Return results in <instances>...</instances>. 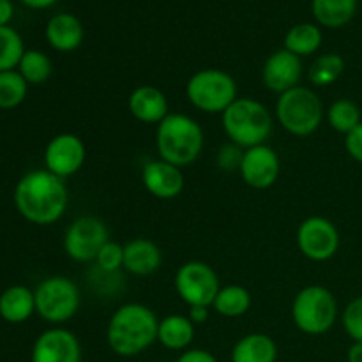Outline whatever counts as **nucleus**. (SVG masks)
Returning <instances> with one entry per match:
<instances>
[{
	"mask_svg": "<svg viewBox=\"0 0 362 362\" xmlns=\"http://www.w3.org/2000/svg\"><path fill=\"white\" fill-rule=\"evenodd\" d=\"M14 207L18 214L32 225H53L69 205V189L64 179L46 168L32 170L18 180L14 187Z\"/></svg>",
	"mask_w": 362,
	"mask_h": 362,
	"instance_id": "f257e3e1",
	"label": "nucleus"
},
{
	"mask_svg": "<svg viewBox=\"0 0 362 362\" xmlns=\"http://www.w3.org/2000/svg\"><path fill=\"white\" fill-rule=\"evenodd\" d=\"M158 317L148 306L122 304L106 325V343L115 356L136 357L158 341Z\"/></svg>",
	"mask_w": 362,
	"mask_h": 362,
	"instance_id": "f03ea898",
	"label": "nucleus"
},
{
	"mask_svg": "<svg viewBox=\"0 0 362 362\" xmlns=\"http://www.w3.org/2000/svg\"><path fill=\"white\" fill-rule=\"evenodd\" d=\"M205 136L200 124L184 113H170L156 129L159 159L179 168L191 165L204 151Z\"/></svg>",
	"mask_w": 362,
	"mask_h": 362,
	"instance_id": "7ed1b4c3",
	"label": "nucleus"
},
{
	"mask_svg": "<svg viewBox=\"0 0 362 362\" xmlns=\"http://www.w3.org/2000/svg\"><path fill=\"white\" fill-rule=\"evenodd\" d=\"M223 131L240 148L257 147L272 133V115L264 103L253 98H237L221 113Z\"/></svg>",
	"mask_w": 362,
	"mask_h": 362,
	"instance_id": "20e7f679",
	"label": "nucleus"
},
{
	"mask_svg": "<svg viewBox=\"0 0 362 362\" xmlns=\"http://www.w3.org/2000/svg\"><path fill=\"white\" fill-rule=\"evenodd\" d=\"M325 110L322 99L310 87L292 88L276 101V119L286 133L293 136H310L320 129Z\"/></svg>",
	"mask_w": 362,
	"mask_h": 362,
	"instance_id": "39448f33",
	"label": "nucleus"
},
{
	"mask_svg": "<svg viewBox=\"0 0 362 362\" xmlns=\"http://www.w3.org/2000/svg\"><path fill=\"white\" fill-rule=\"evenodd\" d=\"M292 320L308 336L329 332L338 320V300L334 293L322 285L304 286L293 297Z\"/></svg>",
	"mask_w": 362,
	"mask_h": 362,
	"instance_id": "423d86ee",
	"label": "nucleus"
},
{
	"mask_svg": "<svg viewBox=\"0 0 362 362\" xmlns=\"http://www.w3.org/2000/svg\"><path fill=\"white\" fill-rule=\"evenodd\" d=\"M187 101L204 113H223L237 98V81L218 67L200 69L186 83Z\"/></svg>",
	"mask_w": 362,
	"mask_h": 362,
	"instance_id": "0eeeda50",
	"label": "nucleus"
},
{
	"mask_svg": "<svg viewBox=\"0 0 362 362\" xmlns=\"http://www.w3.org/2000/svg\"><path fill=\"white\" fill-rule=\"evenodd\" d=\"M35 313L49 324H64L78 313L80 288L66 276H49L34 290Z\"/></svg>",
	"mask_w": 362,
	"mask_h": 362,
	"instance_id": "6e6552de",
	"label": "nucleus"
},
{
	"mask_svg": "<svg viewBox=\"0 0 362 362\" xmlns=\"http://www.w3.org/2000/svg\"><path fill=\"white\" fill-rule=\"evenodd\" d=\"M175 285L177 296L187 306H209L212 308L219 288V278L214 269L205 262L191 260L180 265L175 272Z\"/></svg>",
	"mask_w": 362,
	"mask_h": 362,
	"instance_id": "1a4fd4ad",
	"label": "nucleus"
},
{
	"mask_svg": "<svg viewBox=\"0 0 362 362\" xmlns=\"http://www.w3.org/2000/svg\"><path fill=\"white\" fill-rule=\"evenodd\" d=\"M110 240L108 226L95 216H81L67 226L64 233V251L67 257L80 264L95 262V257Z\"/></svg>",
	"mask_w": 362,
	"mask_h": 362,
	"instance_id": "9d476101",
	"label": "nucleus"
},
{
	"mask_svg": "<svg viewBox=\"0 0 362 362\" xmlns=\"http://www.w3.org/2000/svg\"><path fill=\"white\" fill-rule=\"evenodd\" d=\"M297 247L311 262H327L339 250V232L332 221L322 216H310L296 233Z\"/></svg>",
	"mask_w": 362,
	"mask_h": 362,
	"instance_id": "9b49d317",
	"label": "nucleus"
},
{
	"mask_svg": "<svg viewBox=\"0 0 362 362\" xmlns=\"http://www.w3.org/2000/svg\"><path fill=\"white\" fill-rule=\"evenodd\" d=\"M87 148L78 134L60 133L48 141L45 148V168L60 179L73 177L85 165Z\"/></svg>",
	"mask_w": 362,
	"mask_h": 362,
	"instance_id": "f8f14e48",
	"label": "nucleus"
},
{
	"mask_svg": "<svg viewBox=\"0 0 362 362\" xmlns=\"http://www.w3.org/2000/svg\"><path fill=\"white\" fill-rule=\"evenodd\" d=\"M246 186L253 189H269L276 184L281 173V159L278 152L267 144L250 147L244 151L239 168Z\"/></svg>",
	"mask_w": 362,
	"mask_h": 362,
	"instance_id": "ddd939ff",
	"label": "nucleus"
},
{
	"mask_svg": "<svg viewBox=\"0 0 362 362\" xmlns=\"http://www.w3.org/2000/svg\"><path fill=\"white\" fill-rule=\"evenodd\" d=\"M32 362H81L80 339L64 327L48 329L32 346Z\"/></svg>",
	"mask_w": 362,
	"mask_h": 362,
	"instance_id": "4468645a",
	"label": "nucleus"
},
{
	"mask_svg": "<svg viewBox=\"0 0 362 362\" xmlns=\"http://www.w3.org/2000/svg\"><path fill=\"white\" fill-rule=\"evenodd\" d=\"M303 76V59L281 48L272 53L262 69V81L274 94L281 95L299 87Z\"/></svg>",
	"mask_w": 362,
	"mask_h": 362,
	"instance_id": "2eb2a0df",
	"label": "nucleus"
},
{
	"mask_svg": "<svg viewBox=\"0 0 362 362\" xmlns=\"http://www.w3.org/2000/svg\"><path fill=\"white\" fill-rule=\"evenodd\" d=\"M141 182L154 198L173 200L184 189V173L179 166L154 159L141 168Z\"/></svg>",
	"mask_w": 362,
	"mask_h": 362,
	"instance_id": "dca6fc26",
	"label": "nucleus"
},
{
	"mask_svg": "<svg viewBox=\"0 0 362 362\" xmlns=\"http://www.w3.org/2000/svg\"><path fill=\"white\" fill-rule=\"evenodd\" d=\"M131 115L144 124H159L170 115L168 98L154 85H140L127 99Z\"/></svg>",
	"mask_w": 362,
	"mask_h": 362,
	"instance_id": "f3484780",
	"label": "nucleus"
},
{
	"mask_svg": "<svg viewBox=\"0 0 362 362\" xmlns=\"http://www.w3.org/2000/svg\"><path fill=\"white\" fill-rule=\"evenodd\" d=\"M161 250L147 237H136L124 244V269L129 274L151 276L161 267Z\"/></svg>",
	"mask_w": 362,
	"mask_h": 362,
	"instance_id": "a211bd4d",
	"label": "nucleus"
},
{
	"mask_svg": "<svg viewBox=\"0 0 362 362\" xmlns=\"http://www.w3.org/2000/svg\"><path fill=\"white\" fill-rule=\"evenodd\" d=\"M45 34L48 45L62 53H69L80 48L85 37L83 25L71 13H59L49 18Z\"/></svg>",
	"mask_w": 362,
	"mask_h": 362,
	"instance_id": "6ab92c4d",
	"label": "nucleus"
},
{
	"mask_svg": "<svg viewBox=\"0 0 362 362\" xmlns=\"http://www.w3.org/2000/svg\"><path fill=\"white\" fill-rule=\"evenodd\" d=\"M35 313L34 290L13 285L0 293V318L9 324H23Z\"/></svg>",
	"mask_w": 362,
	"mask_h": 362,
	"instance_id": "aec40b11",
	"label": "nucleus"
},
{
	"mask_svg": "<svg viewBox=\"0 0 362 362\" xmlns=\"http://www.w3.org/2000/svg\"><path fill=\"white\" fill-rule=\"evenodd\" d=\"M278 345L274 339L264 332H251L243 336L233 345L230 361L232 362H276Z\"/></svg>",
	"mask_w": 362,
	"mask_h": 362,
	"instance_id": "412c9836",
	"label": "nucleus"
},
{
	"mask_svg": "<svg viewBox=\"0 0 362 362\" xmlns=\"http://www.w3.org/2000/svg\"><path fill=\"white\" fill-rule=\"evenodd\" d=\"M194 327L197 325L184 315H168L163 320H159L158 341L166 350L184 352L193 343Z\"/></svg>",
	"mask_w": 362,
	"mask_h": 362,
	"instance_id": "4be33fe9",
	"label": "nucleus"
},
{
	"mask_svg": "<svg viewBox=\"0 0 362 362\" xmlns=\"http://www.w3.org/2000/svg\"><path fill=\"white\" fill-rule=\"evenodd\" d=\"M359 0H311L315 20L327 28H341L354 20Z\"/></svg>",
	"mask_w": 362,
	"mask_h": 362,
	"instance_id": "5701e85b",
	"label": "nucleus"
},
{
	"mask_svg": "<svg viewBox=\"0 0 362 362\" xmlns=\"http://www.w3.org/2000/svg\"><path fill=\"white\" fill-rule=\"evenodd\" d=\"M253 304L251 292L243 285H226L221 286L212 303V310L218 315L226 318L243 317L250 311Z\"/></svg>",
	"mask_w": 362,
	"mask_h": 362,
	"instance_id": "b1692460",
	"label": "nucleus"
},
{
	"mask_svg": "<svg viewBox=\"0 0 362 362\" xmlns=\"http://www.w3.org/2000/svg\"><path fill=\"white\" fill-rule=\"evenodd\" d=\"M324 34L322 28L315 23H297L286 32L285 49L297 57H310L320 49Z\"/></svg>",
	"mask_w": 362,
	"mask_h": 362,
	"instance_id": "393cba45",
	"label": "nucleus"
},
{
	"mask_svg": "<svg viewBox=\"0 0 362 362\" xmlns=\"http://www.w3.org/2000/svg\"><path fill=\"white\" fill-rule=\"evenodd\" d=\"M345 73V59L339 53H324L310 66L308 80L313 87H329Z\"/></svg>",
	"mask_w": 362,
	"mask_h": 362,
	"instance_id": "a878e982",
	"label": "nucleus"
},
{
	"mask_svg": "<svg viewBox=\"0 0 362 362\" xmlns=\"http://www.w3.org/2000/svg\"><path fill=\"white\" fill-rule=\"evenodd\" d=\"M16 71L28 85H42L52 76L53 64L46 53L39 52V49H27L21 57Z\"/></svg>",
	"mask_w": 362,
	"mask_h": 362,
	"instance_id": "bb28decb",
	"label": "nucleus"
},
{
	"mask_svg": "<svg viewBox=\"0 0 362 362\" xmlns=\"http://www.w3.org/2000/svg\"><path fill=\"white\" fill-rule=\"evenodd\" d=\"M325 119L329 126L341 134H349L350 131L356 129L362 122L361 120V108L352 99H336L327 110H325Z\"/></svg>",
	"mask_w": 362,
	"mask_h": 362,
	"instance_id": "cd10ccee",
	"label": "nucleus"
},
{
	"mask_svg": "<svg viewBox=\"0 0 362 362\" xmlns=\"http://www.w3.org/2000/svg\"><path fill=\"white\" fill-rule=\"evenodd\" d=\"M28 83L16 69L0 73V110H13L25 101Z\"/></svg>",
	"mask_w": 362,
	"mask_h": 362,
	"instance_id": "c85d7f7f",
	"label": "nucleus"
},
{
	"mask_svg": "<svg viewBox=\"0 0 362 362\" xmlns=\"http://www.w3.org/2000/svg\"><path fill=\"white\" fill-rule=\"evenodd\" d=\"M27 52L21 35L13 27H0V73L18 69L21 57Z\"/></svg>",
	"mask_w": 362,
	"mask_h": 362,
	"instance_id": "c756f323",
	"label": "nucleus"
},
{
	"mask_svg": "<svg viewBox=\"0 0 362 362\" xmlns=\"http://www.w3.org/2000/svg\"><path fill=\"white\" fill-rule=\"evenodd\" d=\"M95 264L105 274H115L119 269H124V244L110 239L95 257Z\"/></svg>",
	"mask_w": 362,
	"mask_h": 362,
	"instance_id": "7c9ffc66",
	"label": "nucleus"
},
{
	"mask_svg": "<svg viewBox=\"0 0 362 362\" xmlns=\"http://www.w3.org/2000/svg\"><path fill=\"white\" fill-rule=\"evenodd\" d=\"M341 324L354 343H362V296L350 300L341 315Z\"/></svg>",
	"mask_w": 362,
	"mask_h": 362,
	"instance_id": "2f4dec72",
	"label": "nucleus"
},
{
	"mask_svg": "<svg viewBox=\"0 0 362 362\" xmlns=\"http://www.w3.org/2000/svg\"><path fill=\"white\" fill-rule=\"evenodd\" d=\"M244 148L237 147L235 144L230 141L228 145H223L218 152V166L225 172H239L240 161H243Z\"/></svg>",
	"mask_w": 362,
	"mask_h": 362,
	"instance_id": "473e14b6",
	"label": "nucleus"
},
{
	"mask_svg": "<svg viewBox=\"0 0 362 362\" xmlns=\"http://www.w3.org/2000/svg\"><path fill=\"white\" fill-rule=\"evenodd\" d=\"M345 148L350 158L362 165V122L345 136Z\"/></svg>",
	"mask_w": 362,
	"mask_h": 362,
	"instance_id": "72a5a7b5",
	"label": "nucleus"
},
{
	"mask_svg": "<svg viewBox=\"0 0 362 362\" xmlns=\"http://www.w3.org/2000/svg\"><path fill=\"white\" fill-rule=\"evenodd\" d=\"M175 362H218L214 354L204 349H187L184 350Z\"/></svg>",
	"mask_w": 362,
	"mask_h": 362,
	"instance_id": "f704fd0d",
	"label": "nucleus"
},
{
	"mask_svg": "<svg viewBox=\"0 0 362 362\" xmlns=\"http://www.w3.org/2000/svg\"><path fill=\"white\" fill-rule=\"evenodd\" d=\"M211 317V308L209 306H191L189 313H187V318L193 322L194 325H202L209 320Z\"/></svg>",
	"mask_w": 362,
	"mask_h": 362,
	"instance_id": "c9c22d12",
	"label": "nucleus"
},
{
	"mask_svg": "<svg viewBox=\"0 0 362 362\" xmlns=\"http://www.w3.org/2000/svg\"><path fill=\"white\" fill-rule=\"evenodd\" d=\"M14 6L11 0H0V27H7L13 20Z\"/></svg>",
	"mask_w": 362,
	"mask_h": 362,
	"instance_id": "e433bc0d",
	"label": "nucleus"
},
{
	"mask_svg": "<svg viewBox=\"0 0 362 362\" xmlns=\"http://www.w3.org/2000/svg\"><path fill=\"white\" fill-rule=\"evenodd\" d=\"M346 362H362V343H354L346 352Z\"/></svg>",
	"mask_w": 362,
	"mask_h": 362,
	"instance_id": "4c0bfd02",
	"label": "nucleus"
},
{
	"mask_svg": "<svg viewBox=\"0 0 362 362\" xmlns=\"http://www.w3.org/2000/svg\"><path fill=\"white\" fill-rule=\"evenodd\" d=\"M57 0H21V4H25L30 9H48Z\"/></svg>",
	"mask_w": 362,
	"mask_h": 362,
	"instance_id": "58836bf2",
	"label": "nucleus"
}]
</instances>
